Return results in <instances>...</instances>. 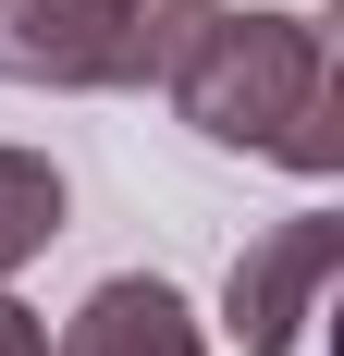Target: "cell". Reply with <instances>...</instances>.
<instances>
[{"mask_svg":"<svg viewBox=\"0 0 344 356\" xmlns=\"http://www.w3.org/2000/svg\"><path fill=\"white\" fill-rule=\"evenodd\" d=\"M62 234V172L49 160H25V147H0V270L13 258H37Z\"/></svg>","mask_w":344,"mask_h":356,"instance_id":"5","label":"cell"},{"mask_svg":"<svg viewBox=\"0 0 344 356\" xmlns=\"http://www.w3.org/2000/svg\"><path fill=\"white\" fill-rule=\"evenodd\" d=\"M0 356H49V332H37L25 307H13V295H0Z\"/></svg>","mask_w":344,"mask_h":356,"instance_id":"6","label":"cell"},{"mask_svg":"<svg viewBox=\"0 0 344 356\" xmlns=\"http://www.w3.org/2000/svg\"><path fill=\"white\" fill-rule=\"evenodd\" d=\"M172 86H185L197 136L258 147L283 172H332V49L308 13H209Z\"/></svg>","mask_w":344,"mask_h":356,"instance_id":"1","label":"cell"},{"mask_svg":"<svg viewBox=\"0 0 344 356\" xmlns=\"http://www.w3.org/2000/svg\"><path fill=\"white\" fill-rule=\"evenodd\" d=\"M221 0H0V74L13 86H148L197 49Z\"/></svg>","mask_w":344,"mask_h":356,"instance_id":"2","label":"cell"},{"mask_svg":"<svg viewBox=\"0 0 344 356\" xmlns=\"http://www.w3.org/2000/svg\"><path fill=\"white\" fill-rule=\"evenodd\" d=\"M62 356H209V344H197V320H185V295L160 270H123V283H99L74 307Z\"/></svg>","mask_w":344,"mask_h":356,"instance_id":"4","label":"cell"},{"mask_svg":"<svg viewBox=\"0 0 344 356\" xmlns=\"http://www.w3.org/2000/svg\"><path fill=\"white\" fill-rule=\"evenodd\" d=\"M332 246H344L332 221H283L271 246L234 258V295H221V307H234L246 356H283L295 332H308V295H320V270H332Z\"/></svg>","mask_w":344,"mask_h":356,"instance_id":"3","label":"cell"}]
</instances>
